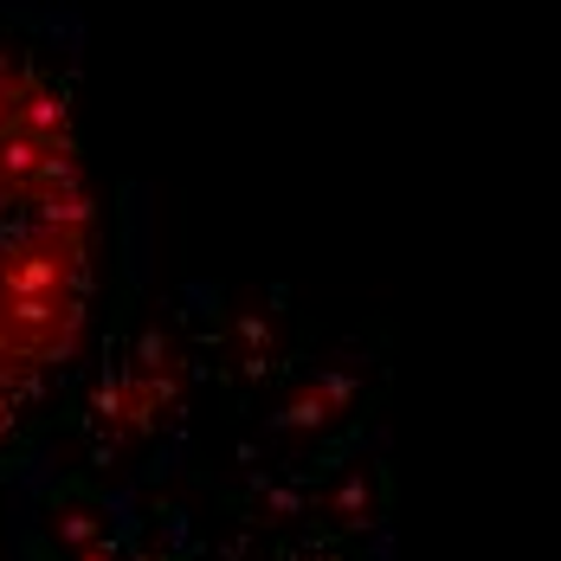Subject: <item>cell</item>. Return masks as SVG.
Wrapping results in <instances>:
<instances>
[{"label": "cell", "instance_id": "6da1fadb", "mask_svg": "<svg viewBox=\"0 0 561 561\" xmlns=\"http://www.w3.org/2000/svg\"><path fill=\"white\" fill-rule=\"evenodd\" d=\"M116 304L111 174L71 13L0 0V504L91 368Z\"/></svg>", "mask_w": 561, "mask_h": 561}]
</instances>
